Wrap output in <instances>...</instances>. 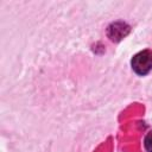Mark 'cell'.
Wrapping results in <instances>:
<instances>
[{"label":"cell","instance_id":"obj_1","mask_svg":"<svg viewBox=\"0 0 152 152\" xmlns=\"http://www.w3.org/2000/svg\"><path fill=\"white\" fill-rule=\"evenodd\" d=\"M132 69L140 76L147 75L152 70V51L142 50L138 52L131 61Z\"/></svg>","mask_w":152,"mask_h":152},{"label":"cell","instance_id":"obj_2","mask_svg":"<svg viewBox=\"0 0 152 152\" xmlns=\"http://www.w3.org/2000/svg\"><path fill=\"white\" fill-rule=\"evenodd\" d=\"M119 26V24H114V27H115V30L114 28H109V32H112L113 31V33H110L109 34V37L114 40L115 38H116V33H120V37H124L127 32H128V27L127 28H124L126 25L125 24H120V27H118Z\"/></svg>","mask_w":152,"mask_h":152},{"label":"cell","instance_id":"obj_3","mask_svg":"<svg viewBox=\"0 0 152 152\" xmlns=\"http://www.w3.org/2000/svg\"><path fill=\"white\" fill-rule=\"evenodd\" d=\"M144 146L147 152H152V131H150L146 134V137L144 139Z\"/></svg>","mask_w":152,"mask_h":152}]
</instances>
